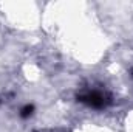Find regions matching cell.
<instances>
[{"label": "cell", "instance_id": "cell-2", "mask_svg": "<svg viewBox=\"0 0 133 132\" xmlns=\"http://www.w3.org/2000/svg\"><path fill=\"white\" fill-rule=\"evenodd\" d=\"M33 110H34V107H33V106H25V107L22 109V113H20V115L26 118V117H30V115H33Z\"/></svg>", "mask_w": 133, "mask_h": 132}, {"label": "cell", "instance_id": "cell-1", "mask_svg": "<svg viewBox=\"0 0 133 132\" xmlns=\"http://www.w3.org/2000/svg\"><path fill=\"white\" fill-rule=\"evenodd\" d=\"M77 101H81V103H84L93 109H104L111 103V97L105 90L88 89V90L82 92L81 95H77Z\"/></svg>", "mask_w": 133, "mask_h": 132}]
</instances>
